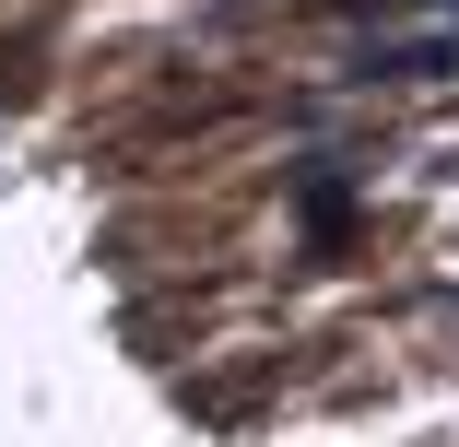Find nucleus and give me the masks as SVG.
<instances>
[{
	"instance_id": "f257e3e1",
	"label": "nucleus",
	"mask_w": 459,
	"mask_h": 447,
	"mask_svg": "<svg viewBox=\"0 0 459 447\" xmlns=\"http://www.w3.org/2000/svg\"><path fill=\"white\" fill-rule=\"evenodd\" d=\"M365 71H447L459 59V0H401V13H377L353 36Z\"/></svg>"
}]
</instances>
